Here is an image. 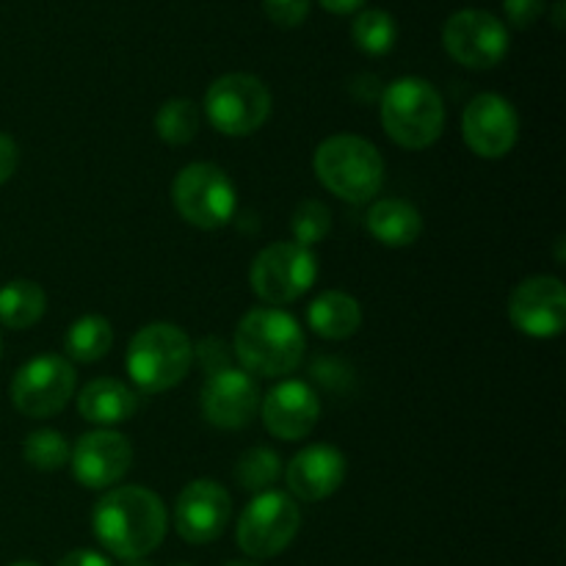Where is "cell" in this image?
<instances>
[{
    "label": "cell",
    "mask_w": 566,
    "mask_h": 566,
    "mask_svg": "<svg viewBox=\"0 0 566 566\" xmlns=\"http://www.w3.org/2000/svg\"><path fill=\"white\" fill-rule=\"evenodd\" d=\"M92 528L105 551L125 562H138L164 542L166 506L144 486H116L94 506Z\"/></svg>",
    "instance_id": "cell-1"
},
{
    "label": "cell",
    "mask_w": 566,
    "mask_h": 566,
    "mask_svg": "<svg viewBox=\"0 0 566 566\" xmlns=\"http://www.w3.org/2000/svg\"><path fill=\"white\" fill-rule=\"evenodd\" d=\"M235 357L252 376L276 379L302 365L304 332L296 318L276 307H254L235 329Z\"/></svg>",
    "instance_id": "cell-2"
},
{
    "label": "cell",
    "mask_w": 566,
    "mask_h": 566,
    "mask_svg": "<svg viewBox=\"0 0 566 566\" xmlns=\"http://www.w3.org/2000/svg\"><path fill=\"white\" fill-rule=\"evenodd\" d=\"M315 177L326 191L352 205L370 202L385 186V158L363 136L340 133L315 149Z\"/></svg>",
    "instance_id": "cell-3"
},
{
    "label": "cell",
    "mask_w": 566,
    "mask_h": 566,
    "mask_svg": "<svg viewBox=\"0 0 566 566\" xmlns=\"http://www.w3.org/2000/svg\"><path fill=\"white\" fill-rule=\"evenodd\" d=\"M381 125L403 149H426L442 136L446 103L423 77H398L381 92Z\"/></svg>",
    "instance_id": "cell-4"
},
{
    "label": "cell",
    "mask_w": 566,
    "mask_h": 566,
    "mask_svg": "<svg viewBox=\"0 0 566 566\" xmlns=\"http://www.w3.org/2000/svg\"><path fill=\"white\" fill-rule=\"evenodd\" d=\"M193 363L191 337L177 324H149L133 335L127 374L142 392L171 390L186 379Z\"/></svg>",
    "instance_id": "cell-5"
},
{
    "label": "cell",
    "mask_w": 566,
    "mask_h": 566,
    "mask_svg": "<svg viewBox=\"0 0 566 566\" xmlns=\"http://www.w3.org/2000/svg\"><path fill=\"white\" fill-rule=\"evenodd\" d=\"M175 208L199 230H221L232 221L238 193L227 171L216 164H188L171 182Z\"/></svg>",
    "instance_id": "cell-6"
},
{
    "label": "cell",
    "mask_w": 566,
    "mask_h": 566,
    "mask_svg": "<svg viewBox=\"0 0 566 566\" xmlns=\"http://www.w3.org/2000/svg\"><path fill=\"white\" fill-rule=\"evenodd\" d=\"M205 114L224 136H252L271 114V92L249 72H230L210 83L205 94Z\"/></svg>",
    "instance_id": "cell-7"
},
{
    "label": "cell",
    "mask_w": 566,
    "mask_h": 566,
    "mask_svg": "<svg viewBox=\"0 0 566 566\" xmlns=\"http://www.w3.org/2000/svg\"><path fill=\"white\" fill-rule=\"evenodd\" d=\"M302 528V512L291 495L265 490L249 501L238 520V547L249 558H274L291 547Z\"/></svg>",
    "instance_id": "cell-8"
},
{
    "label": "cell",
    "mask_w": 566,
    "mask_h": 566,
    "mask_svg": "<svg viewBox=\"0 0 566 566\" xmlns=\"http://www.w3.org/2000/svg\"><path fill=\"white\" fill-rule=\"evenodd\" d=\"M315 276H318V260L313 249H304L293 241L265 247L249 271L252 291L271 307L302 298L313 287Z\"/></svg>",
    "instance_id": "cell-9"
},
{
    "label": "cell",
    "mask_w": 566,
    "mask_h": 566,
    "mask_svg": "<svg viewBox=\"0 0 566 566\" xmlns=\"http://www.w3.org/2000/svg\"><path fill=\"white\" fill-rule=\"evenodd\" d=\"M77 376L70 359L59 354L33 357L11 379V403L25 418H50L75 396Z\"/></svg>",
    "instance_id": "cell-10"
},
{
    "label": "cell",
    "mask_w": 566,
    "mask_h": 566,
    "mask_svg": "<svg viewBox=\"0 0 566 566\" xmlns=\"http://www.w3.org/2000/svg\"><path fill=\"white\" fill-rule=\"evenodd\" d=\"M442 44L457 64L468 70H492L506 59L509 31L490 11L462 9L448 17Z\"/></svg>",
    "instance_id": "cell-11"
},
{
    "label": "cell",
    "mask_w": 566,
    "mask_h": 566,
    "mask_svg": "<svg viewBox=\"0 0 566 566\" xmlns=\"http://www.w3.org/2000/svg\"><path fill=\"white\" fill-rule=\"evenodd\" d=\"M514 329L536 340L558 337L566 326V291L558 276H531L514 287L509 298Z\"/></svg>",
    "instance_id": "cell-12"
},
{
    "label": "cell",
    "mask_w": 566,
    "mask_h": 566,
    "mask_svg": "<svg viewBox=\"0 0 566 566\" xmlns=\"http://www.w3.org/2000/svg\"><path fill=\"white\" fill-rule=\"evenodd\" d=\"M202 415L210 426L224 431L243 429L254 420L260 407V387L252 374L227 365L213 370L202 387Z\"/></svg>",
    "instance_id": "cell-13"
},
{
    "label": "cell",
    "mask_w": 566,
    "mask_h": 566,
    "mask_svg": "<svg viewBox=\"0 0 566 566\" xmlns=\"http://www.w3.org/2000/svg\"><path fill=\"white\" fill-rule=\"evenodd\" d=\"M462 133L468 147L479 158L497 160L509 155L520 136V116L501 94H479L468 103L462 116Z\"/></svg>",
    "instance_id": "cell-14"
},
{
    "label": "cell",
    "mask_w": 566,
    "mask_h": 566,
    "mask_svg": "<svg viewBox=\"0 0 566 566\" xmlns=\"http://www.w3.org/2000/svg\"><path fill=\"white\" fill-rule=\"evenodd\" d=\"M232 517L230 492L210 479H197L180 492L175 503V528L191 545L219 539Z\"/></svg>",
    "instance_id": "cell-15"
},
{
    "label": "cell",
    "mask_w": 566,
    "mask_h": 566,
    "mask_svg": "<svg viewBox=\"0 0 566 566\" xmlns=\"http://www.w3.org/2000/svg\"><path fill=\"white\" fill-rule=\"evenodd\" d=\"M130 440L105 429L83 434L70 451L72 475L86 490H108V486L119 484L130 470Z\"/></svg>",
    "instance_id": "cell-16"
},
{
    "label": "cell",
    "mask_w": 566,
    "mask_h": 566,
    "mask_svg": "<svg viewBox=\"0 0 566 566\" xmlns=\"http://www.w3.org/2000/svg\"><path fill=\"white\" fill-rule=\"evenodd\" d=\"M321 418V398L307 381L287 379L271 387L263 398V423L274 437L296 442L315 429Z\"/></svg>",
    "instance_id": "cell-17"
},
{
    "label": "cell",
    "mask_w": 566,
    "mask_h": 566,
    "mask_svg": "<svg viewBox=\"0 0 566 566\" xmlns=\"http://www.w3.org/2000/svg\"><path fill=\"white\" fill-rule=\"evenodd\" d=\"M346 457L335 446H307L291 459L285 470L287 490L298 501H324L335 495L340 484L346 481Z\"/></svg>",
    "instance_id": "cell-18"
},
{
    "label": "cell",
    "mask_w": 566,
    "mask_h": 566,
    "mask_svg": "<svg viewBox=\"0 0 566 566\" xmlns=\"http://www.w3.org/2000/svg\"><path fill=\"white\" fill-rule=\"evenodd\" d=\"M138 398L125 381L119 379H94L77 396V412L83 420L94 426L125 423L136 415Z\"/></svg>",
    "instance_id": "cell-19"
},
{
    "label": "cell",
    "mask_w": 566,
    "mask_h": 566,
    "mask_svg": "<svg viewBox=\"0 0 566 566\" xmlns=\"http://www.w3.org/2000/svg\"><path fill=\"white\" fill-rule=\"evenodd\" d=\"M368 232L381 247H412L423 232V219L412 202L403 199H379L368 210Z\"/></svg>",
    "instance_id": "cell-20"
},
{
    "label": "cell",
    "mask_w": 566,
    "mask_h": 566,
    "mask_svg": "<svg viewBox=\"0 0 566 566\" xmlns=\"http://www.w3.org/2000/svg\"><path fill=\"white\" fill-rule=\"evenodd\" d=\"M307 324L324 340H346L363 326V307L343 291H324L307 310Z\"/></svg>",
    "instance_id": "cell-21"
},
{
    "label": "cell",
    "mask_w": 566,
    "mask_h": 566,
    "mask_svg": "<svg viewBox=\"0 0 566 566\" xmlns=\"http://www.w3.org/2000/svg\"><path fill=\"white\" fill-rule=\"evenodd\" d=\"M48 310V296L42 285L31 280H11L0 287V324L9 329H31L42 321Z\"/></svg>",
    "instance_id": "cell-22"
},
{
    "label": "cell",
    "mask_w": 566,
    "mask_h": 566,
    "mask_svg": "<svg viewBox=\"0 0 566 566\" xmlns=\"http://www.w3.org/2000/svg\"><path fill=\"white\" fill-rule=\"evenodd\" d=\"M114 346V326L103 315H83L66 329L64 348L75 363H97Z\"/></svg>",
    "instance_id": "cell-23"
},
{
    "label": "cell",
    "mask_w": 566,
    "mask_h": 566,
    "mask_svg": "<svg viewBox=\"0 0 566 566\" xmlns=\"http://www.w3.org/2000/svg\"><path fill=\"white\" fill-rule=\"evenodd\" d=\"M352 36L363 53L385 55L396 48L398 28L387 11L381 9H363L352 22Z\"/></svg>",
    "instance_id": "cell-24"
},
{
    "label": "cell",
    "mask_w": 566,
    "mask_h": 566,
    "mask_svg": "<svg viewBox=\"0 0 566 566\" xmlns=\"http://www.w3.org/2000/svg\"><path fill=\"white\" fill-rule=\"evenodd\" d=\"M199 105L191 99H169L160 105L158 116H155V130H158L160 142L171 144V147H182L191 142L199 133Z\"/></svg>",
    "instance_id": "cell-25"
},
{
    "label": "cell",
    "mask_w": 566,
    "mask_h": 566,
    "mask_svg": "<svg viewBox=\"0 0 566 566\" xmlns=\"http://www.w3.org/2000/svg\"><path fill=\"white\" fill-rule=\"evenodd\" d=\"M280 457L271 448H249L235 462L232 475H235V481L243 490L260 495V492H265L280 479Z\"/></svg>",
    "instance_id": "cell-26"
},
{
    "label": "cell",
    "mask_w": 566,
    "mask_h": 566,
    "mask_svg": "<svg viewBox=\"0 0 566 566\" xmlns=\"http://www.w3.org/2000/svg\"><path fill=\"white\" fill-rule=\"evenodd\" d=\"M22 457L31 464L33 470H44V473H53V470H61L66 462H70V442L61 431L53 429H39L31 431L22 446Z\"/></svg>",
    "instance_id": "cell-27"
},
{
    "label": "cell",
    "mask_w": 566,
    "mask_h": 566,
    "mask_svg": "<svg viewBox=\"0 0 566 566\" xmlns=\"http://www.w3.org/2000/svg\"><path fill=\"white\" fill-rule=\"evenodd\" d=\"M293 230V243L310 249L315 243L324 241L332 230V213L324 202L318 199H304L296 210H293L291 219Z\"/></svg>",
    "instance_id": "cell-28"
},
{
    "label": "cell",
    "mask_w": 566,
    "mask_h": 566,
    "mask_svg": "<svg viewBox=\"0 0 566 566\" xmlns=\"http://www.w3.org/2000/svg\"><path fill=\"white\" fill-rule=\"evenodd\" d=\"M269 20L280 28H296L307 20L310 0H263Z\"/></svg>",
    "instance_id": "cell-29"
},
{
    "label": "cell",
    "mask_w": 566,
    "mask_h": 566,
    "mask_svg": "<svg viewBox=\"0 0 566 566\" xmlns=\"http://www.w3.org/2000/svg\"><path fill=\"white\" fill-rule=\"evenodd\" d=\"M547 9V0H503V11H506L509 22L514 28H531Z\"/></svg>",
    "instance_id": "cell-30"
},
{
    "label": "cell",
    "mask_w": 566,
    "mask_h": 566,
    "mask_svg": "<svg viewBox=\"0 0 566 566\" xmlns=\"http://www.w3.org/2000/svg\"><path fill=\"white\" fill-rule=\"evenodd\" d=\"M17 160H20V153H17V144L14 138L0 133V186L14 175L17 169Z\"/></svg>",
    "instance_id": "cell-31"
},
{
    "label": "cell",
    "mask_w": 566,
    "mask_h": 566,
    "mask_svg": "<svg viewBox=\"0 0 566 566\" xmlns=\"http://www.w3.org/2000/svg\"><path fill=\"white\" fill-rule=\"evenodd\" d=\"M59 566H111V562L103 556V553L86 551V547H83V551L66 553V556L59 562Z\"/></svg>",
    "instance_id": "cell-32"
},
{
    "label": "cell",
    "mask_w": 566,
    "mask_h": 566,
    "mask_svg": "<svg viewBox=\"0 0 566 566\" xmlns=\"http://www.w3.org/2000/svg\"><path fill=\"white\" fill-rule=\"evenodd\" d=\"M318 3L332 14H354V11L363 9L365 0H318Z\"/></svg>",
    "instance_id": "cell-33"
},
{
    "label": "cell",
    "mask_w": 566,
    "mask_h": 566,
    "mask_svg": "<svg viewBox=\"0 0 566 566\" xmlns=\"http://www.w3.org/2000/svg\"><path fill=\"white\" fill-rule=\"evenodd\" d=\"M564 9H566L564 0H558L556 3V28H564Z\"/></svg>",
    "instance_id": "cell-34"
},
{
    "label": "cell",
    "mask_w": 566,
    "mask_h": 566,
    "mask_svg": "<svg viewBox=\"0 0 566 566\" xmlns=\"http://www.w3.org/2000/svg\"><path fill=\"white\" fill-rule=\"evenodd\" d=\"M224 566H258V564H252V562H230V564H224Z\"/></svg>",
    "instance_id": "cell-35"
},
{
    "label": "cell",
    "mask_w": 566,
    "mask_h": 566,
    "mask_svg": "<svg viewBox=\"0 0 566 566\" xmlns=\"http://www.w3.org/2000/svg\"><path fill=\"white\" fill-rule=\"evenodd\" d=\"M9 566H39V564H33V562H14V564H9Z\"/></svg>",
    "instance_id": "cell-36"
},
{
    "label": "cell",
    "mask_w": 566,
    "mask_h": 566,
    "mask_svg": "<svg viewBox=\"0 0 566 566\" xmlns=\"http://www.w3.org/2000/svg\"><path fill=\"white\" fill-rule=\"evenodd\" d=\"M127 566H153V564H147V562H142V558H138V562H130Z\"/></svg>",
    "instance_id": "cell-37"
},
{
    "label": "cell",
    "mask_w": 566,
    "mask_h": 566,
    "mask_svg": "<svg viewBox=\"0 0 566 566\" xmlns=\"http://www.w3.org/2000/svg\"><path fill=\"white\" fill-rule=\"evenodd\" d=\"M0 352H3V343H0Z\"/></svg>",
    "instance_id": "cell-38"
},
{
    "label": "cell",
    "mask_w": 566,
    "mask_h": 566,
    "mask_svg": "<svg viewBox=\"0 0 566 566\" xmlns=\"http://www.w3.org/2000/svg\"><path fill=\"white\" fill-rule=\"evenodd\" d=\"M180 566H186V564H180Z\"/></svg>",
    "instance_id": "cell-39"
}]
</instances>
